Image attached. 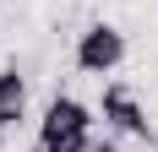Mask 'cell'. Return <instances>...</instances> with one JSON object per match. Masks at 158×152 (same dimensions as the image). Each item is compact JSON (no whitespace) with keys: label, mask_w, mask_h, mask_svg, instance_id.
Here are the masks:
<instances>
[{"label":"cell","mask_w":158,"mask_h":152,"mask_svg":"<svg viewBox=\"0 0 158 152\" xmlns=\"http://www.w3.org/2000/svg\"><path fill=\"white\" fill-rule=\"evenodd\" d=\"M87 147H93V109L71 92H55L38 120V152H87Z\"/></svg>","instance_id":"cell-1"},{"label":"cell","mask_w":158,"mask_h":152,"mask_svg":"<svg viewBox=\"0 0 158 152\" xmlns=\"http://www.w3.org/2000/svg\"><path fill=\"white\" fill-rule=\"evenodd\" d=\"M126 65V33L114 22H87L77 33V71L82 76H114Z\"/></svg>","instance_id":"cell-2"},{"label":"cell","mask_w":158,"mask_h":152,"mask_svg":"<svg viewBox=\"0 0 158 152\" xmlns=\"http://www.w3.org/2000/svg\"><path fill=\"white\" fill-rule=\"evenodd\" d=\"M98 114H104V125H109L114 136H136V141H153V120H147L142 98L126 87V82H109L104 87V98H98Z\"/></svg>","instance_id":"cell-3"},{"label":"cell","mask_w":158,"mask_h":152,"mask_svg":"<svg viewBox=\"0 0 158 152\" xmlns=\"http://www.w3.org/2000/svg\"><path fill=\"white\" fill-rule=\"evenodd\" d=\"M27 114V76L16 65H0V130Z\"/></svg>","instance_id":"cell-4"},{"label":"cell","mask_w":158,"mask_h":152,"mask_svg":"<svg viewBox=\"0 0 158 152\" xmlns=\"http://www.w3.org/2000/svg\"><path fill=\"white\" fill-rule=\"evenodd\" d=\"M87 152H120V147H114V141L104 136V141H93V147H87Z\"/></svg>","instance_id":"cell-5"}]
</instances>
